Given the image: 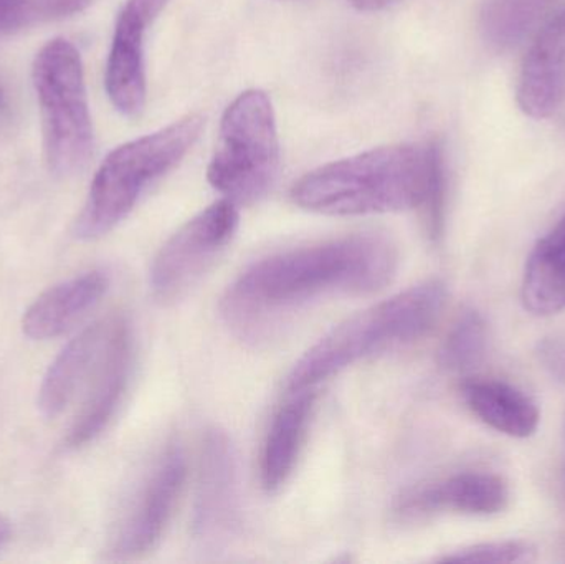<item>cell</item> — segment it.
<instances>
[{"instance_id":"1","label":"cell","mask_w":565,"mask_h":564,"mask_svg":"<svg viewBox=\"0 0 565 564\" xmlns=\"http://www.w3.org/2000/svg\"><path fill=\"white\" fill-rule=\"evenodd\" d=\"M397 267V248L384 235L355 234L288 248L242 272L222 300V313L242 337L257 338L322 298L382 290Z\"/></svg>"},{"instance_id":"2","label":"cell","mask_w":565,"mask_h":564,"mask_svg":"<svg viewBox=\"0 0 565 564\" xmlns=\"http://www.w3.org/2000/svg\"><path fill=\"white\" fill-rule=\"evenodd\" d=\"M444 152L435 141L371 149L302 175L291 201L305 211L335 217L422 209L428 235L441 237L445 219Z\"/></svg>"},{"instance_id":"3","label":"cell","mask_w":565,"mask_h":564,"mask_svg":"<svg viewBox=\"0 0 565 564\" xmlns=\"http://www.w3.org/2000/svg\"><path fill=\"white\" fill-rule=\"evenodd\" d=\"M447 297L444 281L428 280L352 315L299 358L286 387L312 390L359 361L420 340L440 320Z\"/></svg>"},{"instance_id":"4","label":"cell","mask_w":565,"mask_h":564,"mask_svg":"<svg viewBox=\"0 0 565 564\" xmlns=\"http://www.w3.org/2000/svg\"><path fill=\"white\" fill-rule=\"evenodd\" d=\"M202 128L204 118L189 115L113 149L89 185L75 222L76 237L96 241L118 227L142 194L185 158Z\"/></svg>"},{"instance_id":"5","label":"cell","mask_w":565,"mask_h":564,"mask_svg":"<svg viewBox=\"0 0 565 564\" xmlns=\"http://www.w3.org/2000/svg\"><path fill=\"white\" fill-rule=\"evenodd\" d=\"M32 82L50 171L56 175L82 171L93 156L95 131L78 49L66 39L50 40L33 60Z\"/></svg>"},{"instance_id":"6","label":"cell","mask_w":565,"mask_h":564,"mask_svg":"<svg viewBox=\"0 0 565 564\" xmlns=\"http://www.w3.org/2000/svg\"><path fill=\"white\" fill-rule=\"evenodd\" d=\"M278 168L280 139L274 103L262 89H247L222 116L209 182L235 205L252 204L270 191Z\"/></svg>"},{"instance_id":"7","label":"cell","mask_w":565,"mask_h":564,"mask_svg":"<svg viewBox=\"0 0 565 564\" xmlns=\"http://www.w3.org/2000/svg\"><path fill=\"white\" fill-rule=\"evenodd\" d=\"M238 215L234 202L222 199L185 222L168 238L152 262L149 287L161 305H174L214 267L237 234Z\"/></svg>"},{"instance_id":"8","label":"cell","mask_w":565,"mask_h":564,"mask_svg":"<svg viewBox=\"0 0 565 564\" xmlns=\"http://www.w3.org/2000/svg\"><path fill=\"white\" fill-rule=\"evenodd\" d=\"M188 477V457L179 444H169L142 483L116 539V558H138L156 549L174 515Z\"/></svg>"},{"instance_id":"9","label":"cell","mask_w":565,"mask_h":564,"mask_svg":"<svg viewBox=\"0 0 565 564\" xmlns=\"http://www.w3.org/2000/svg\"><path fill=\"white\" fill-rule=\"evenodd\" d=\"M169 0H126L116 19L106 62L105 86L109 102L122 116L135 118L146 106V33Z\"/></svg>"},{"instance_id":"10","label":"cell","mask_w":565,"mask_h":564,"mask_svg":"<svg viewBox=\"0 0 565 564\" xmlns=\"http://www.w3.org/2000/svg\"><path fill=\"white\" fill-rule=\"evenodd\" d=\"M238 525L237 457L221 430H211L202 447L192 535L205 546H218Z\"/></svg>"},{"instance_id":"11","label":"cell","mask_w":565,"mask_h":564,"mask_svg":"<svg viewBox=\"0 0 565 564\" xmlns=\"http://www.w3.org/2000/svg\"><path fill=\"white\" fill-rule=\"evenodd\" d=\"M131 364V328L125 318L118 317L102 360L89 380L88 396L66 436L68 449H79L93 443L106 429L125 396Z\"/></svg>"},{"instance_id":"12","label":"cell","mask_w":565,"mask_h":564,"mask_svg":"<svg viewBox=\"0 0 565 564\" xmlns=\"http://www.w3.org/2000/svg\"><path fill=\"white\" fill-rule=\"evenodd\" d=\"M565 93V3L537 30L521 65L516 99L534 119L550 118Z\"/></svg>"},{"instance_id":"13","label":"cell","mask_w":565,"mask_h":564,"mask_svg":"<svg viewBox=\"0 0 565 564\" xmlns=\"http://www.w3.org/2000/svg\"><path fill=\"white\" fill-rule=\"evenodd\" d=\"M116 318H106L85 328L50 364L36 397V407L43 417L55 419L65 413L76 394L89 383L111 337Z\"/></svg>"},{"instance_id":"14","label":"cell","mask_w":565,"mask_h":564,"mask_svg":"<svg viewBox=\"0 0 565 564\" xmlns=\"http://www.w3.org/2000/svg\"><path fill=\"white\" fill-rule=\"evenodd\" d=\"M510 497V486L503 477L488 472H463L411 493L402 500L397 512L401 517L437 512L497 515L508 509Z\"/></svg>"},{"instance_id":"15","label":"cell","mask_w":565,"mask_h":564,"mask_svg":"<svg viewBox=\"0 0 565 564\" xmlns=\"http://www.w3.org/2000/svg\"><path fill=\"white\" fill-rule=\"evenodd\" d=\"M109 288L108 272L96 268L43 291L22 318L23 334L33 341H46L65 333L89 308L95 307Z\"/></svg>"},{"instance_id":"16","label":"cell","mask_w":565,"mask_h":564,"mask_svg":"<svg viewBox=\"0 0 565 564\" xmlns=\"http://www.w3.org/2000/svg\"><path fill=\"white\" fill-rule=\"evenodd\" d=\"M461 394L471 413L498 433L526 439L540 426V407L513 384L477 377L461 386Z\"/></svg>"},{"instance_id":"17","label":"cell","mask_w":565,"mask_h":564,"mask_svg":"<svg viewBox=\"0 0 565 564\" xmlns=\"http://www.w3.org/2000/svg\"><path fill=\"white\" fill-rule=\"evenodd\" d=\"M291 394V400L282 404L271 421L262 453V483L267 492L280 490L291 476L315 407L312 390L295 391Z\"/></svg>"},{"instance_id":"18","label":"cell","mask_w":565,"mask_h":564,"mask_svg":"<svg viewBox=\"0 0 565 564\" xmlns=\"http://www.w3.org/2000/svg\"><path fill=\"white\" fill-rule=\"evenodd\" d=\"M523 304L534 315H553L565 308V217L537 242L527 260Z\"/></svg>"},{"instance_id":"19","label":"cell","mask_w":565,"mask_h":564,"mask_svg":"<svg viewBox=\"0 0 565 564\" xmlns=\"http://www.w3.org/2000/svg\"><path fill=\"white\" fill-rule=\"evenodd\" d=\"M488 348L487 323L477 310H465L448 331L438 361L455 373H467L483 361Z\"/></svg>"},{"instance_id":"20","label":"cell","mask_w":565,"mask_h":564,"mask_svg":"<svg viewBox=\"0 0 565 564\" xmlns=\"http://www.w3.org/2000/svg\"><path fill=\"white\" fill-rule=\"evenodd\" d=\"M95 0H0V35L78 15Z\"/></svg>"},{"instance_id":"21","label":"cell","mask_w":565,"mask_h":564,"mask_svg":"<svg viewBox=\"0 0 565 564\" xmlns=\"http://www.w3.org/2000/svg\"><path fill=\"white\" fill-rule=\"evenodd\" d=\"M536 550L526 542H491L467 546L444 556L445 563H526L533 562Z\"/></svg>"},{"instance_id":"22","label":"cell","mask_w":565,"mask_h":564,"mask_svg":"<svg viewBox=\"0 0 565 564\" xmlns=\"http://www.w3.org/2000/svg\"><path fill=\"white\" fill-rule=\"evenodd\" d=\"M541 363L556 380L565 383V338H550L540 344Z\"/></svg>"},{"instance_id":"23","label":"cell","mask_w":565,"mask_h":564,"mask_svg":"<svg viewBox=\"0 0 565 564\" xmlns=\"http://www.w3.org/2000/svg\"><path fill=\"white\" fill-rule=\"evenodd\" d=\"M355 9L364 10V12H379V10L388 9L401 0H348Z\"/></svg>"},{"instance_id":"24","label":"cell","mask_w":565,"mask_h":564,"mask_svg":"<svg viewBox=\"0 0 565 564\" xmlns=\"http://www.w3.org/2000/svg\"><path fill=\"white\" fill-rule=\"evenodd\" d=\"M10 536V522L6 517L0 515V546L9 540Z\"/></svg>"}]
</instances>
